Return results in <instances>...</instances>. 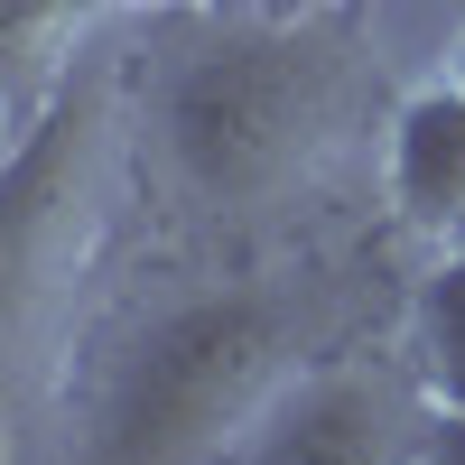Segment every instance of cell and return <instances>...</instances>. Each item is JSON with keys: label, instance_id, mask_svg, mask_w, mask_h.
<instances>
[{"label": "cell", "instance_id": "8992f818", "mask_svg": "<svg viewBox=\"0 0 465 465\" xmlns=\"http://www.w3.org/2000/svg\"><path fill=\"white\" fill-rule=\"evenodd\" d=\"M103 19V0H0V122L10 140H28L47 122V103L74 84V47Z\"/></svg>", "mask_w": 465, "mask_h": 465}, {"label": "cell", "instance_id": "ba28073f", "mask_svg": "<svg viewBox=\"0 0 465 465\" xmlns=\"http://www.w3.org/2000/svg\"><path fill=\"white\" fill-rule=\"evenodd\" d=\"M410 465H465V419H447V410H438V429L419 438V456H410Z\"/></svg>", "mask_w": 465, "mask_h": 465}, {"label": "cell", "instance_id": "30bf717a", "mask_svg": "<svg viewBox=\"0 0 465 465\" xmlns=\"http://www.w3.org/2000/svg\"><path fill=\"white\" fill-rule=\"evenodd\" d=\"M456 84H465V37H456Z\"/></svg>", "mask_w": 465, "mask_h": 465}, {"label": "cell", "instance_id": "277c9868", "mask_svg": "<svg viewBox=\"0 0 465 465\" xmlns=\"http://www.w3.org/2000/svg\"><path fill=\"white\" fill-rule=\"evenodd\" d=\"M391 429H401V410L381 372L317 363L270 401V419L242 438V465H401Z\"/></svg>", "mask_w": 465, "mask_h": 465}, {"label": "cell", "instance_id": "6da1fadb", "mask_svg": "<svg viewBox=\"0 0 465 465\" xmlns=\"http://www.w3.org/2000/svg\"><path fill=\"white\" fill-rule=\"evenodd\" d=\"M344 122V65L326 47V28H307L289 10L232 19L205 56L177 65V84L159 103L168 159L205 205H270L326 159V140Z\"/></svg>", "mask_w": 465, "mask_h": 465}, {"label": "cell", "instance_id": "52a82bcc", "mask_svg": "<svg viewBox=\"0 0 465 465\" xmlns=\"http://www.w3.org/2000/svg\"><path fill=\"white\" fill-rule=\"evenodd\" d=\"M419 344H429L438 410H447V419H465V252H438L429 298H419Z\"/></svg>", "mask_w": 465, "mask_h": 465}, {"label": "cell", "instance_id": "9c48e42d", "mask_svg": "<svg viewBox=\"0 0 465 465\" xmlns=\"http://www.w3.org/2000/svg\"><path fill=\"white\" fill-rule=\"evenodd\" d=\"M149 10H307V0H149Z\"/></svg>", "mask_w": 465, "mask_h": 465}, {"label": "cell", "instance_id": "3957f363", "mask_svg": "<svg viewBox=\"0 0 465 465\" xmlns=\"http://www.w3.org/2000/svg\"><path fill=\"white\" fill-rule=\"evenodd\" d=\"M112 74H74L47 103V122L10 140V186H0V261H10V344L19 372L47 363L56 317L74 307L112 214Z\"/></svg>", "mask_w": 465, "mask_h": 465}, {"label": "cell", "instance_id": "7a4b0ae2", "mask_svg": "<svg viewBox=\"0 0 465 465\" xmlns=\"http://www.w3.org/2000/svg\"><path fill=\"white\" fill-rule=\"evenodd\" d=\"M289 307L261 289L186 298L149 326L94 410L84 465H214L289 391Z\"/></svg>", "mask_w": 465, "mask_h": 465}, {"label": "cell", "instance_id": "5b68a950", "mask_svg": "<svg viewBox=\"0 0 465 465\" xmlns=\"http://www.w3.org/2000/svg\"><path fill=\"white\" fill-rule=\"evenodd\" d=\"M391 205L438 252H465V84H429L391 112Z\"/></svg>", "mask_w": 465, "mask_h": 465}]
</instances>
